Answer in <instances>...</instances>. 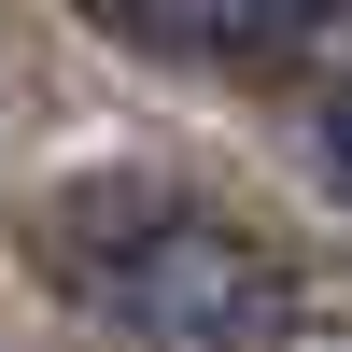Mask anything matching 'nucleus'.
Wrapping results in <instances>:
<instances>
[{"label": "nucleus", "mask_w": 352, "mask_h": 352, "mask_svg": "<svg viewBox=\"0 0 352 352\" xmlns=\"http://www.w3.org/2000/svg\"><path fill=\"white\" fill-rule=\"evenodd\" d=\"M28 254L56 268L71 310H99L113 338H155V352H268L310 310V282L254 226H226L212 197H155V184H71V197H43L28 212Z\"/></svg>", "instance_id": "obj_1"}, {"label": "nucleus", "mask_w": 352, "mask_h": 352, "mask_svg": "<svg viewBox=\"0 0 352 352\" xmlns=\"http://www.w3.org/2000/svg\"><path fill=\"white\" fill-rule=\"evenodd\" d=\"M113 14H127L141 43H169V56H240V43H268L282 0H113Z\"/></svg>", "instance_id": "obj_2"}, {"label": "nucleus", "mask_w": 352, "mask_h": 352, "mask_svg": "<svg viewBox=\"0 0 352 352\" xmlns=\"http://www.w3.org/2000/svg\"><path fill=\"white\" fill-rule=\"evenodd\" d=\"M324 169H338V184H352V99L324 113Z\"/></svg>", "instance_id": "obj_3"}]
</instances>
